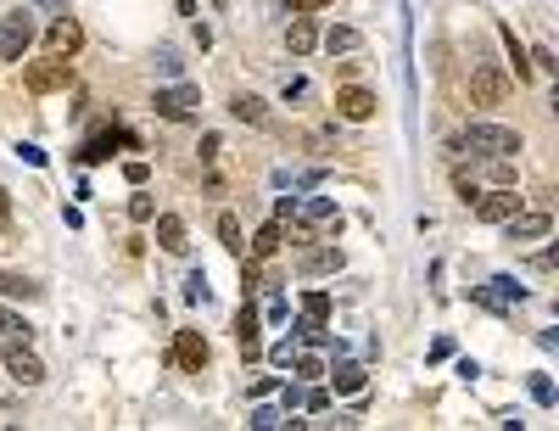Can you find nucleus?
Here are the masks:
<instances>
[{"instance_id":"nucleus-1","label":"nucleus","mask_w":559,"mask_h":431,"mask_svg":"<svg viewBox=\"0 0 559 431\" xmlns=\"http://www.w3.org/2000/svg\"><path fill=\"white\" fill-rule=\"evenodd\" d=\"M459 146L475 152V157H514L526 140H521V129H509V123H464Z\"/></svg>"},{"instance_id":"nucleus-2","label":"nucleus","mask_w":559,"mask_h":431,"mask_svg":"<svg viewBox=\"0 0 559 431\" xmlns=\"http://www.w3.org/2000/svg\"><path fill=\"white\" fill-rule=\"evenodd\" d=\"M23 85L34 90V95H51V90H68L73 85V56H39V62H29L23 68Z\"/></svg>"},{"instance_id":"nucleus-3","label":"nucleus","mask_w":559,"mask_h":431,"mask_svg":"<svg viewBox=\"0 0 559 431\" xmlns=\"http://www.w3.org/2000/svg\"><path fill=\"white\" fill-rule=\"evenodd\" d=\"M34 46V12L17 6L0 17V62H23V51Z\"/></svg>"},{"instance_id":"nucleus-4","label":"nucleus","mask_w":559,"mask_h":431,"mask_svg":"<svg viewBox=\"0 0 559 431\" xmlns=\"http://www.w3.org/2000/svg\"><path fill=\"white\" fill-rule=\"evenodd\" d=\"M504 95H509V79L498 62H475L470 68V101L475 107H504Z\"/></svg>"},{"instance_id":"nucleus-5","label":"nucleus","mask_w":559,"mask_h":431,"mask_svg":"<svg viewBox=\"0 0 559 431\" xmlns=\"http://www.w3.org/2000/svg\"><path fill=\"white\" fill-rule=\"evenodd\" d=\"M6 369H12L17 386H39V381H45V364H39V353L29 347V336H12L6 342Z\"/></svg>"},{"instance_id":"nucleus-6","label":"nucleus","mask_w":559,"mask_h":431,"mask_svg":"<svg viewBox=\"0 0 559 431\" xmlns=\"http://www.w3.org/2000/svg\"><path fill=\"white\" fill-rule=\"evenodd\" d=\"M152 107H157V118H191L196 107H201V90L196 85H162L157 95H152Z\"/></svg>"},{"instance_id":"nucleus-7","label":"nucleus","mask_w":559,"mask_h":431,"mask_svg":"<svg viewBox=\"0 0 559 431\" xmlns=\"http://www.w3.org/2000/svg\"><path fill=\"white\" fill-rule=\"evenodd\" d=\"M521 208H526V196L514 191V185H498V191L475 196V219H481V224H504L509 213H521Z\"/></svg>"},{"instance_id":"nucleus-8","label":"nucleus","mask_w":559,"mask_h":431,"mask_svg":"<svg viewBox=\"0 0 559 431\" xmlns=\"http://www.w3.org/2000/svg\"><path fill=\"white\" fill-rule=\"evenodd\" d=\"M548 230H554V213L548 208H521V213L504 219V236L509 241H543Z\"/></svg>"},{"instance_id":"nucleus-9","label":"nucleus","mask_w":559,"mask_h":431,"mask_svg":"<svg viewBox=\"0 0 559 431\" xmlns=\"http://www.w3.org/2000/svg\"><path fill=\"white\" fill-rule=\"evenodd\" d=\"M470 297H475V303H487V308H498V314H504V308L526 303V286H521V280H509V275H492L487 286H470Z\"/></svg>"},{"instance_id":"nucleus-10","label":"nucleus","mask_w":559,"mask_h":431,"mask_svg":"<svg viewBox=\"0 0 559 431\" xmlns=\"http://www.w3.org/2000/svg\"><path fill=\"white\" fill-rule=\"evenodd\" d=\"M375 107H381V101L369 95L364 85H341V90H336V112H341L347 123H369V118H375Z\"/></svg>"},{"instance_id":"nucleus-11","label":"nucleus","mask_w":559,"mask_h":431,"mask_svg":"<svg viewBox=\"0 0 559 431\" xmlns=\"http://www.w3.org/2000/svg\"><path fill=\"white\" fill-rule=\"evenodd\" d=\"M45 46L56 51V56H73L78 46H85V29H78V17L73 12H62L56 23H51V34H45Z\"/></svg>"},{"instance_id":"nucleus-12","label":"nucleus","mask_w":559,"mask_h":431,"mask_svg":"<svg viewBox=\"0 0 559 431\" xmlns=\"http://www.w3.org/2000/svg\"><path fill=\"white\" fill-rule=\"evenodd\" d=\"M174 359H179V369L201 376V369H207V342H201V331H179V336H174Z\"/></svg>"},{"instance_id":"nucleus-13","label":"nucleus","mask_w":559,"mask_h":431,"mask_svg":"<svg viewBox=\"0 0 559 431\" xmlns=\"http://www.w3.org/2000/svg\"><path fill=\"white\" fill-rule=\"evenodd\" d=\"M297 219H302V224H314V230H341V208H336V202H325V196L297 202Z\"/></svg>"},{"instance_id":"nucleus-14","label":"nucleus","mask_w":559,"mask_h":431,"mask_svg":"<svg viewBox=\"0 0 559 431\" xmlns=\"http://www.w3.org/2000/svg\"><path fill=\"white\" fill-rule=\"evenodd\" d=\"M285 46H292V56H308L319 46V23L308 12H292V29H285Z\"/></svg>"},{"instance_id":"nucleus-15","label":"nucleus","mask_w":559,"mask_h":431,"mask_svg":"<svg viewBox=\"0 0 559 431\" xmlns=\"http://www.w3.org/2000/svg\"><path fill=\"white\" fill-rule=\"evenodd\" d=\"M118 146H135V135H123V129H107V135H95L85 152H78V162H107Z\"/></svg>"},{"instance_id":"nucleus-16","label":"nucleus","mask_w":559,"mask_h":431,"mask_svg":"<svg viewBox=\"0 0 559 431\" xmlns=\"http://www.w3.org/2000/svg\"><path fill=\"white\" fill-rule=\"evenodd\" d=\"M157 219V246H162V253H185V246H191V241H185V219L179 213H152Z\"/></svg>"},{"instance_id":"nucleus-17","label":"nucleus","mask_w":559,"mask_h":431,"mask_svg":"<svg viewBox=\"0 0 559 431\" xmlns=\"http://www.w3.org/2000/svg\"><path fill=\"white\" fill-rule=\"evenodd\" d=\"M235 342H241V359H258L263 353V336H258V314H252V308H241V314H235Z\"/></svg>"},{"instance_id":"nucleus-18","label":"nucleus","mask_w":559,"mask_h":431,"mask_svg":"<svg viewBox=\"0 0 559 431\" xmlns=\"http://www.w3.org/2000/svg\"><path fill=\"white\" fill-rule=\"evenodd\" d=\"M280 246H285V224H280V219L258 224V236H252V258H275Z\"/></svg>"},{"instance_id":"nucleus-19","label":"nucleus","mask_w":559,"mask_h":431,"mask_svg":"<svg viewBox=\"0 0 559 431\" xmlns=\"http://www.w3.org/2000/svg\"><path fill=\"white\" fill-rule=\"evenodd\" d=\"M336 269H341V246H319L302 258V275H336Z\"/></svg>"},{"instance_id":"nucleus-20","label":"nucleus","mask_w":559,"mask_h":431,"mask_svg":"<svg viewBox=\"0 0 559 431\" xmlns=\"http://www.w3.org/2000/svg\"><path fill=\"white\" fill-rule=\"evenodd\" d=\"M364 381H369L364 364H336L330 369V386H336V393H364Z\"/></svg>"},{"instance_id":"nucleus-21","label":"nucleus","mask_w":559,"mask_h":431,"mask_svg":"<svg viewBox=\"0 0 559 431\" xmlns=\"http://www.w3.org/2000/svg\"><path fill=\"white\" fill-rule=\"evenodd\" d=\"M358 46H364L358 29H347V23H336V29L325 34V51H330V56H347V51H358Z\"/></svg>"},{"instance_id":"nucleus-22","label":"nucleus","mask_w":559,"mask_h":431,"mask_svg":"<svg viewBox=\"0 0 559 431\" xmlns=\"http://www.w3.org/2000/svg\"><path fill=\"white\" fill-rule=\"evenodd\" d=\"M218 241L230 246L235 258H246V241H241V219H235V213H218Z\"/></svg>"},{"instance_id":"nucleus-23","label":"nucleus","mask_w":559,"mask_h":431,"mask_svg":"<svg viewBox=\"0 0 559 431\" xmlns=\"http://www.w3.org/2000/svg\"><path fill=\"white\" fill-rule=\"evenodd\" d=\"M230 112H235L241 123H268V107H263L258 95H235V101H230Z\"/></svg>"},{"instance_id":"nucleus-24","label":"nucleus","mask_w":559,"mask_h":431,"mask_svg":"<svg viewBox=\"0 0 559 431\" xmlns=\"http://www.w3.org/2000/svg\"><path fill=\"white\" fill-rule=\"evenodd\" d=\"M0 297H23L29 303V297H39V286L23 280V275H0Z\"/></svg>"},{"instance_id":"nucleus-25","label":"nucleus","mask_w":559,"mask_h":431,"mask_svg":"<svg viewBox=\"0 0 559 431\" xmlns=\"http://www.w3.org/2000/svg\"><path fill=\"white\" fill-rule=\"evenodd\" d=\"M302 314L308 319H330V292H302Z\"/></svg>"},{"instance_id":"nucleus-26","label":"nucleus","mask_w":559,"mask_h":431,"mask_svg":"<svg viewBox=\"0 0 559 431\" xmlns=\"http://www.w3.org/2000/svg\"><path fill=\"white\" fill-rule=\"evenodd\" d=\"M297 336H302V342H314V347H325V342H330V331H325V319H308V314L297 319Z\"/></svg>"},{"instance_id":"nucleus-27","label":"nucleus","mask_w":559,"mask_h":431,"mask_svg":"<svg viewBox=\"0 0 559 431\" xmlns=\"http://www.w3.org/2000/svg\"><path fill=\"white\" fill-rule=\"evenodd\" d=\"M152 213H157V202H152L146 191H135V196H129V219H135V224H152Z\"/></svg>"},{"instance_id":"nucleus-28","label":"nucleus","mask_w":559,"mask_h":431,"mask_svg":"<svg viewBox=\"0 0 559 431\" xmlns=\"http://www.w3.org/2000/svg\"><path fill=\"white\" fill-rule=\"evenodd\" d=\"M179 68H185L179 51H174V46H162V51H157V73H162V79H179Z\"/></svg>"},{"instance_id":"nucleus-29","label":"nucleus","mask_w":559,"mask_h":431,"mask_svg":"<svg viewBox=\"0 0 559 431\" xmlns=\"http://www.w3.org/2000/svg\"><path fill=\"white\" fill-rule=\"evenodd\" d=\"M0 336H29V319H17L6 303H0Z\"/></svg>"},{"instance_id":"nucleus-30","label":"nucleus","mask_w":559,"mask_h":431,"mask_svg":"<svg viewBox=\"0 0 559 431\" xmlns=\"http://www.w3.org/2000/svg\"><path fill=\"white\" fill-rule=\"evenodd\" d=\"M292 369H297L302 381H319V376H325V364H319L314 353H297V359H292Z\"/></svg>"},{"instance_id":"nucleus-31","label":"nucleus","mask_w":559,"mask_h":431,"mask_svg":"<svg viewBox=\"0 0 559 431\" xmlns=\"http://www.w3.org/2000/svg\"><path fill=\"white\" fill-rule=\"evenodd\" d=\"M526 62H531V73H559V62H554V51H531Z\"/></svg>"},{"instance_id":"nucleus-32","label":"nucleus","mask_w":559,"mask_h":431,"mask_svg":"<svg viewBox=\"0 0 559 431\" xmlns=\"http://www.w3.org/2000/svg\"><path fill=\"white\" fill-rule=\"evenodd\" d=\"M531 398L548 409V403H554V381H548V376H531Z\"/></svg>"},{"instance_id":"nucleus-33","label":"nucleus","mask_w":559,"mask_h":431,"mask_svg":"<svg viewBox=\"0 0 559 431\" xmlns=\"http://www.w3.org/2000/svg\"><path fill=\"white\" fill-rule=\"evenodd\" d=\"M252 426H258V431H275V426H285V415H280V409H258Z\"/></svg>"},{"instance_id":"nucleus-34","label":"nucleus","mask_w":559,"mask_h":431,"mask_svg":"<svg viewBox=\"0 0 559 431\" xmlns=\"http://www.w3.org/2000/svg\"><path fill=\"white\" fill-rule=\"evenodd\" d=\"M146 174H152V169H146L140 157H135V162H123V179H129V185H146Z\"/></svg>"},{"instance_id":"nucleus-35","label":"nucleus","mask_w":559,"mask_h":431,"mask_svg":"<svg viewBox=\"0 0 559 431\" xmlns=\"http://www.w3.org/2000/svg\"><path fill=\"white\" fill-rule=\"evenodd\" d=\"M185 297L201 303V297H207V275H191V280H185Z\"/></svg>"},{"instance_id":"nucleus-36","label":"nucleus","mask_w":559,"mask_h":431,"mask_svg":"<svg viewBox=\"0 0 559 431\" xmlns=\"http://www.w3.org/2000/svg\"><path fill=\"white\" fill-rule=\"evenodd\" d=\"M268 359H275V364H292V359H297V342L285 336V342H280V347H275V353H268Z\"/></svg>"},{"instance_id":"nucleus-37","label":"nucleus","mask_w":559,"mask_h":431,"mask_svg":"<svg viewBox=\"0 0 559 431\" xmlns=\"http://www.w3.org/2000/svg\"><path fill=\"white\" fill-rule=\"evenodd\" d=\"M17 157H23L29 169H45V152H39V146H17Z\"/></svg>"},{"instance_id":"nucleus-38","label":"nucleus","mask_w":559,"mask_h":431,"mask_svg":"<svg viewBox=\"0 0 559 431\" xmlns=\"http://www.w3.org/2000/svg\"><path fill=\"white\" fill-rule=\"evenodd\" d=\"M275 219H280V224L297 219V196H280V202H275Z\"/></svg>"},{"instance_id":"nucleus-39","label":"nucleus","mask_w":559,"mask_h":431,"mask_svg":"<svg viewBox=\"0 0 559 431\" xmlns=\"http://www.w3.org/2000/svg\"><path fill=\"white\" fill-rule=\"evenodd\" d=\"M442 359H453V342H448V336L431 342V364H442Z\"/></svg>"},{"instance_id":"nucleus-40","label":"nucleus","mask_w":559,"mask_h":431,"mask_svg":"<svg viewBox=\"0 0 559 431\" xmlns=\"http://www.w3.org/2000/svg\"><path fill=\"white\" fill-rule=\"evenodd\" d=\"M285 6H292V12H325L330 0H285Z\"/></svg>"},{"instance_id":"nucleus-41","label":"nucleus","mask_w":559,"mask_h":431,"mask_svg":"<svg viewBox=\"0 0 559 431\" xmlns=\"http://www.w3.org/2000/svg\"><path fill=\"white\" fill-rule=\"evenodd\" d=\"M302 403H308V409H325V403H330V393H325V386H314V393H302Z\"/></svg>"},{"instance_id":"nucleus-42","label":"nucleus","mask_w":559,"mask_h":431,"mask_svg":"<svg viewBox=\"0 0 559 431\" xmlns=\"http://www.w3.org/2000/svg\"><path fill=\"white\" fill-rule=\"evenodd\" d=\"M6 224H12V196L0 191V230H6Z\"/></svg>"},{"instance_id":"nucleus-43","label":"nucleus","mask_w":559,"mask_h":431,"mask_svg":"<svg viewBox=\"0 0 559 431\" xmlns=\"http://www.w3.org/2000/svg\"><path fill=\"white\" fill-rule=\"evenodd\" d=\"M34 6H45L51 17H62V12H68V0H34Z\"/></svg>"},{"instance_id":"nucleus-44","label":"nucleus","mask_w":559,"mask_h":431,"mask_svg":"<svg viewBox=\"0 0 559 431\" xmlns=\"http://www.w3.org/2000/svg\"><path fill=\"white\" fill-rule=\"evenodd\" d=\"M179 12H185V17H196V0H179Z\"/></svg>"},{"instance_id":"nucleus-45","label":"nucleus","mask_w":559,"mask_h":431,"mask_svg":"<svg viewBox=\"0 0 559 431\" xmlns=\"http://www.w3.org/2000/svg\"><path fill=\"white\" fill-rule=\"evenodd\" d=\"M213 6H230V0H213Z\"/></svg>"}]
</instances>
